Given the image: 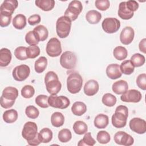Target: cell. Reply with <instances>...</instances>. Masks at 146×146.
<instances>
[{
    "instance_id": "6da1fadb",
    "label": "cell",
    "mask_w": 146,
    "mask_h": 146,
    "mask_svg": "<svg viewBox=\"0 0 146 146\" xmlns=\"http://www.w3.org/2000/svg\"><path fill=\"white\" fill-rule=\"evenodd\" d=\"M44 83L47 92L51 95H56L62 88V84L57 74L54 71H48L44 77Z\"/></svg>"
},
{
    "instance_id": "7a4b0ae2",
    "label": "cell",
    "mask_w": 146,
    "mask_h": 146,
    "mask_svg": "<svg viewBox=\"0 0 146 146\" xmlns=\"http://www.w3.org/2000/svg\"><path fill=\"white\" fill-rule=\"evenodd\" d=\"M128 116V108L125 106L120 105L116 108L115 113L112 116V124L117 128H123L126 125Z\"/></svg>"
},
{
    "instance_id": "3957f363",
    "label": "cell",
    "mask_w": 146,
    "mask_h": 146,
    "mask_svg": "<svg viewBox=\"0 0 146 146\" xmlns=\"http://www.w3.org/2000/svg\"><path fill=\"white\" fill-rule=\"evenodd\" d=\"M18 96V91L14 87H7L4 88L1 96V106L5 109L11 107L17 97Z\"/></svg>"
},
{
    "instance_id": "277c9868",
    "label": "cell",
    "mask_w": 146,
    "mask_h": 146,
    "mask_svg": "<svg viewBox=\"0 0 146 146\" xmlns=\"http://www.w3.org/2000/svg\"><path fill=\"white\" fill-rule=\"evenodd\" d=\"M71 21L67 17L63 15L59 17L56 22V31L60 38L67 37L70 34L71 27Z\"/></svg>"
},
{
    "instance_id": "5b68a950",
    "label": "cell",
    "mask_w": 146,
    "mask_h": 146,
    "mask_svg": "<svg viewBox=\"0 0 146 146\" xmlns=\"http://www.w3.org/2000/svg\"><path fill=\"white\" fill-rule=\"evenodd\" d=\"M83 85V79L77 72L70 74L67 79V88L71 94L78 93Z\"/></svg>"
},
{
    "instance_id": "8992f818",
    "label": "cell",
    "mask_w": 146,
    "mask_h": 146,
    "mask_svg": "<svg viewBox=\"0 0 146 146\" xmlns=\"http://www.w3.org/2000/svg\"><path fill=\"white\" fill-rule=\"evenodd\" d=\"M83 10V6L79 1H72L64 12V16L71 21H75Z\"/></svg>"
},
{
    "instance_id": "52a82bcc",
    "label": "cell",
    "mask_w": 146,
    "mask_h": 146,
    "mask_svg": "<svg viewBox=\"0 0 146 146\" xmlns=\"http://www.w3.org/2000/svg\"><path fill=\"white\" fill-rule=\"evenodd\" d=\"M77 58L75 53L70 51L64 52L60 57V64L62 67L67 70L74 68L76 64Z\"/></svg>"
},
{
    "instance_id": "ba28073f",
    "label": "cell",
    "mask_w": 146,
    "mask_h": 146,
    "mask_svg": "<svg viewBox=\"0 0 146 146\" xmlns=\"http://www.w3.org/2000/svg\"><path fill=\"white\" fill-rule=\"evenodd\" d=\"M22 136L27 142L32 141L36 138L38 136L36 124L32 121L26 122L24 124L22 132Z\"/></svg>"
},
{
    "instance_id": "9c48e42d",
    "label": "cell",
    "mask_w": 146,
    "mask_h": 146,
    "mask_svg": "<svg viewBox=\"0 0 146 146\" xmlns=\"http://www.w3.org/2000/svg\"><path fill=\"white\" fill-rule=\"evenodd\" d=\"M48 103L50 106L59 109H65L70 104L68 98L63 95L58 96L56 95H51L48 97Z\"/></svg>"
},
{
    "instance_id": "30bf717a",
    "label": "cell",
    "mask_w": 146,
    "mask_h": 146,
    "mask_svg": "<svg viewBox=\"0 0 146 146\" xmlns=\"http://www.w3.org/2000/svg\"><path fill=\"white\" fill-rule=\"evenodd\" d=\"M46 51L47 55L51 57H57L62 53L61 43L56 38H51L47 42Z\"/></svg>"
},
{
    "instance_id": "8fae6325",
    "label": "cell",
    "mask_w": 146,
    "mask_h": 146,
    "mask_svg": "<svg viewBox=\"0 0 146 146\" xmlns=\"http://www.w3.org/2000/svg\"><path fill=\"white\" fill-rule=\"evenodd\" d=\"M103 30L108 34H113L117 32L120 27V22L116 18H106L102 23Z\"/></svg>"
},
{
    "instance_id": "7c38bea8",
    "label": "cell",
    "mask_w": 146,
    "mask_h": 146,
    "mask_svg": "<svg viewBox=\"0 0 146 146\" xmlns=\"http://www.w3.org/2000/svg\"><path fill=\"white\" fill-rule=\"evenodd\" d=\"M30 68L26 64H21L16 66L13 70L12 75L14 80L22 82L26 80L29 76Z\"/></svg>"
},
{
    "instance_id": "4fadbf2b",
    "label": "cell",
    "mask_w": 146,
    "mask_h": 146,
    "mask_svg": "<svg viewBox=\"0 0 146 146\" xmlns=\"http://www.w3.org/2000/svg\"><path fill=\"white\" fill-rule=\"evenodd\" d=\"M18 2L17 0H6L3 2L0 7V14L11 17L18 7Z\"/></svg>"
},
{
    "instance_id": "5bb4252c",
    "label": "cell",
    "mask_w": 146,
    "mask_h": 146,
    "mask_svg": "<svg viewBox=\"0 0 146 146\" xmlns=\"http://www.w3.org/2000/svg\"><path fill=\"white\" fill-rule=\"evenodd\" d=\"M141 92L135 89L127 90L120 96L121 100L127 103H138L141 100Z\"/></svg>"
},
{
    "instance_id": "9a60e30c",
    "label": "cell",
    "mask_w": 146,
    "mask_h": 146,
    "mask_svg": "<svg viewBox=\"0 0 146 146\" xmlns=\"http://www.w3.org/2000/svg\"><path fill=\"white\" fill-rule=\"evenodd\" d=\"M129 126L132 131L138 134H144L146 132V121L143 119L133 117L129 121Z\"/></svg>"
},
{
    "instance_id": "2e32d148",
    "label": "cell",
    "mask_w": 146,
    "mask_h": 146,
    "mask_svg": "<svg viewBox=\"0 0 146 146\" xmlns=\"http://www.w3.org/2000/svg\"><path fill=\"white\" fill-rule=\"evenodd\" d=\"M113 139L117 144L124 146L132 145L134 143L133 138L124 131L117 132L114 135Z\"/></svg>"
},
{
    "instance_id": "e0dca14e",
    "label": "cell",
    "mask_w": 146,
    "mask_h": 146,
    "mask_svg": "<svg viewBox=\"0 0 146 146\" xmlns=\"http://www.w3.org/2000/svg\"><path fill=\"white\" fill-rule=\"evenodd\" d=\"M135 31L132 27L130 26L125 27L120 34V40L121 43L125 45L129 44L133 40Z\"/></svg>"
},
{
    "instance_id": "ac0fdd59",
    "label": "cell",
    "mask_w": 146,
    "mask_h": 146,
    "mask_svg": "<svg viewBox=\"0 0 146 146\" xmlns=\"http://www.w3.org/2000/svg\"><path fill=\"white\" fill-rule=\"evenodd\" d=\"M99 89L98 82L94 79L88 80L84 84L83 91L87 96H91L95 95Z\"/></svg>"
},
{
    "instance_id": "d6986e66",
    "label": "cell",
    "mask_w": 146,
    "mask_h": 146,
    "mask_svg": "<svg viewBox=\"0 0 146 146\" xmlns=\"http://www.w3.org/2000/svg\"><path fill=\"white\" fill-rule=\"evenodd\" d=\"M107 76L111 79H116L121 76L122 73L120 70V66L116 63L109 64L106 70Z\"/></svg>"
},
{
    "instance_id": "ffe728a7",
    "label": "cell",
    "mask_w": 146,
    "mask_h": 146,
    "mask_svg": "<svg viewBox=\"0 0 146 146\" xmlns=\"http://www.w3.org/2000/svg\"><path fill=\"white\" fill-rule=\"evenodd\" d=\"M119 17L122 19L128 20L132 18L134 15V13L131 11L126 6V2H121L119 6L117 11Z\"/></svg>"
},
{
    "instance_id": "44dd1931",
    "label": "cell",
    "mask_w": 146,
    "mask_h": 146,
    "mask_svg": "<svg viewBox=\"0 0 146 146\" xmlns=\"http://www.w3.org/2000/svg\"><path fill=\"white\" fill-rule=\"evenodd\" d=\"M33 33L38 41H44L48 37V31L47 29L43 25H38L33 30Z\"/></svg>"
},
{
    "instance_id": "7402d4cb",
    "label": "cell",
    "mask_w": 146,
    "mask_h": 146,
    "mask_svg": "<svg viewBox=\"0 0 146 146\" xmlns=\"http://www.w3.org/2000/svg\"><path fill=\"white\" fill-rule=\"evenodd\" d=\"M12 54L10 50L7 48H2L0 50V66L6 67L10 63Z\"/></svg>"
},
{
    "instance_id": "603a6c76",
    "label": "cell",
    "mask_w": 146,
    "mask_h": 146,
    "mask_svg": "<svg viewBox=\"0 0 146 146\" xmlns=\"http://www.w3.org/2000/svg\"><path fill=\"white\" fill-rule=\"evenodd\" d=\"M128 89V83L124 80H120L114 82L112 86V90L116 94L120 95L124 93Z\"/></svg>"
},
{
    "instance_id": "cb8c5ba5",
    "label": "cell",
    "mask_w": 146,
    "mask_h": 146,
    "mask_svg": "<svg viewBox=\"0 0 146 146\" xmlns=\"http://www.w3.org/2000/svg\"><path fill=\"white\" fill-rule=\"evenodd\" d=\"M109 119L108 116L103 113L98 115L94 119V124L96 128L98 129L105 128L108 124Z\"/></svg>"
},
{
    "instance_id": "d4e9b609",
    "label": "cell",
    "mask_w": 146,
    "mask_h": 146,
    "mask_svg": "<svg viewBox=\"0 0 146 146\" xmlns=\"http://www.w3.org/2000/svg\"><path fill=\"white\" fill-rule=\"evenodd\" d=\"M101 13L95 10H90L86 14V19L90 24L95 25L98 23L101 20Z\"/></svg>"
},
{
    "instance_id": "484cf974",
    "label": "cell",
    "mask_w": 146,
    "mask_h": 146,
    "mask_svg": "<svg viewBox=\"0 0 146 146\" xmlns=\"http://www.w3.org/2000/svg\"><path fill=\"white\" fill-rule=\"evenodd\" d=\"M35 3L43 11H48L54 7L55 2L54 0H36Z\"/></svg>"
},
{
    "instance_id": "4316f807",
    "label": "cell",
    "mask_w": 146,
    "mask_h": 146,
    "mask_svg": "<svg viewBox=\"0 0 146 146\" xmlns=\"http://www.w3.org/2000/svg\"><path fill=\"white\" fill-rule=\"evenodd\" d=\"M38 138L41 143H48L52 139V132L48 128H44L38 133Z\"/></svg>"
},
{
    "instance_id": "83f0119b",
    "label": "cell",
    "mask_w": 146,
    "mask_h": 146,
    "mask_svg": "<svg viewBox=\"0 0 146 146\" xmlns=\"http://www.w3.org/2000/svg\"><path fill=\"white\" fill-rule=\"evenodd\" d=\"M72 113L76 116H82L87 111V106L82 102H76L71 107Z\"/></svg>"
},
{
    "instance_id": "f1b7e54d",
    "label": "cell",
    "mask_w": 146,
    "mask_h": 146,
    "mask_svg": "<svg viewBox=\"0 0 146 146\" xmlns=\"http://www.w3.org/2000/svg\"><path fill=\"white\" fill-rule=\"evenodd\" d=\"M26 25V18L22 14H19L15 15L13 19V26L18 30L23 29Z\"/></svg>"
},
{
    "instance_id": "f546056e",
    "label": "cell",
    "mask_w": 146,
    "mask_h": 146,
    "mask_svg": "<svg viewBox=\"0 0 146 146\" xmlns=\"http://www.w3.org/2000/svg\"><path fill=\"white\" fill-rule=\"evenodd\" d=\"M18 112L14 109L6 110L3 114V119L7 123H13L18 119Z\"/></svg>"
},
{
    "instance_id": "4dcf8cb0",
    "label": "cell",
    "mask_w": 146,
    "mask_h": 146,
    "mask_svg": "<svg viewBox=\"0 0 146 146\" xmlns=\"http://www.w3.org/2000/svg\"><path fill=\"white\" fill-rule=\"evenodd\" d=\"M64 122V115L59 112L53 113L51 116V123L52 126L55 127H60L62 126Z\"/></svg>"
},
{
    "instance_id": "1f68e13d",
    "label": "cell",
    "mask_w": 146,
    "mask_h": 146,
    "mask_svg": "<svg viewBox=\"0 0 146 146\" xmlns=\"http://www.w3.org/2000/svg\"><path fill=\"white\" fill-rule=\"evenodd\" d=\"M120 70L121 73L129 75L133 72L135 67L130 60H125L121 63Z\"/></svg>"
},
{
    "instance_id": "d6a6232c",
    "label": "cell",
    "mask_w": 146,
    "mask_h": 146,
    "mask_svg": "<svg viewBox=\"0 0 146 146\" xmlns=\"http://www.w3.org/2000/svg\"><path fill=\"white\" fill-rule=\"evenodd\" d=\"M73 129L76 134L81 135L85 134L88 131V126L86 123L81 120L75 121L73 125Z\"/></svg>"
},
{
    "instance_id": "836d02e7",
    "label": "cell",
    "mask_w": 146,
    "mask_h": 146,
    "mask_svg": "<svg viewBox=\"0 0 146 146\" xmlns=\"http://www.w3.org/2000/svg\"><path fill=\"white\" fill-rule=\"evenodd\" d=\"M47 65V59L45 56H40L36 60L34 64L35 71L37 73L43 72L46 68Z\"/></svg>"
},
{
    "instance_id": "e575fe53",
    "label": "cell",
    "mask_w": 146,
    "mask_h": 146,
    "mask_svg": "<svg viewBox=\"0 0 146 146\" xmlns=\"http://www.w3.org/2000/svg\"><path fill=\"white\" fill-rule=\"evenodd\" d=\"M113 55L116 59L122 60L127 57L128 51L124 47L117 46L113 49Z\"/></svg>"
},
{
    "instance_id": "d590c367",
    "label": "cell",
    "mask_w": 146,
    "mask_h": 146,
    "mask_svg": "<svg viewBox=\"0 0 146 146\" xmlns=\"http://www.w3.org/2000/svg\"><path fill=\"white\" fill-rule=\"evenodd\" d=\"M96 143L95 139L92 137L90 132H86L82 139L79 140L78 143V146H93Z\"/></svg>"
},
{
    "instance_id": "8d00e7d4",
    "label": "cell",
    "mask_w": 146,
    "mask_h": 146,
    "mask_svg": "<svg viewBox=\"0 0 146 146\" xmlns=\"http://www.w3.org/2000/svg\"><path fill=\"white\" fill-rule=\"evenodd\" d=\"M58 139L61 143L68 142L72 138V134L70 129L63 128L58 133Z\"/></svg>"
},
{
    "instance_id": "74e56055",
    "label": "cell",
    "mask_w": 146,
    "mask_h": 146,
    "mask_svg": "<svg viewBox=\"0 0 146 146\" xmlns=\"http://www.w3.org/2000/svg\"><path fill=\"white\" fill-rule=\"evenodd\" d=\"M130 60L131 61L134 67H139L144 64L145 62V58L144 56L141 55V54L136 53L131 56Z\"/></svg>"
},
{
    "instance_id": "f35d334b",
    "label": "cell",
    "mask_w": 146,
    "mask_h": 146,
    "mask_svg": "<svg viewBox=\"0 0 146 146\" xmlns=\"http://www.w3.org/2000/svg\"><path fill=\"white\" fill-rule=\"evenodd\" d=\"M102 101L105 106L107 107H113L116 104L117 99L113 95L110 93H106L103 96Z\"/></svg>"
},
{
    "instance_id": "ab89813d",
    "label": "cell",
    "mask_w": 146,
    "mask_h": 146,
    "mask_svg": "<svg viewBox=\"0 0 146 146\" xmlns=\"http://www.w3.org/2000/svg\"><path fill=\"white\" fill-rule=\"evenodd\" d=\"M40 48L36 45L30 46L27 47L26 54L28 58L34 59L40 54Z\"/></svg>"
},
{
    "instance_id": "60d3db41",
    "label": "cell",
    "mask_w": 146,
    "mask_h": 146,
    "mask_svg": "<svg viewBox=\"0 0 146 146\" xmlns=\"http://www.w3.org/2000/svg\"><path fill=\"white\" fill-rule=\"evenodd\" d=\"M27 47L25 46H19L15 48L14 50L15 56L20 60H24L28 59L26 54Z\"/></svg>"
},
{
    "instance_id": "b9f144b4",
    "label": "cell",
    "mask_w": 146,
    "mask_h": 146,
    "mask_svg": "<svg viewBox=\"0 0 146 146\" xmlns=\"http://www.w3.org/2000/svg\"><path fill=\"white\" fill-rule=\"evenodd\" d=\"M97 141L100 144H107L110 141L111 137L108 132L106 131H100L97 133Z\"/></svg>"
},
{
    "instance_id": "7bdbcfd3",
    "label": "cell",
    "mask_w": 146,
    "mask_h": 146,
    "mask_svg": "<svg viewBox=\"0 0 146 146\" xmlns=\"http://www.w3.org/2000/svg\"><path fill=\"white\" fill-rule=\"evenodd\" d=\"M34 94V88L31 85H25L21 90V95L23 98L26 99L32 98Z\"/></svg>"
},
{
    "instance_id": "ee69618b",
    "label": "cell",
    "mask_w": 146,
    "mask_h": 146,
    "mask_svg": "<svg viewBox=\"0 0 146 146\" xmlns=\"http://www.w3.org/2000/svg\"><path fill=\"white\" fill-rule=\"evenodd\" d=\"M48 97L45 95H39L35 98V103L40 107L46 108L50 106L48 103Z\"/></svg>"
},
{
    "instance_id": "f6af8a7d",
    "label": "cell",
    "mask_w": 146,
    "mask_h": 146,
    "mask_svg": "<svg viewBox=\"0 0 146 146\" xmlns=\"http://www.w3.org/2000/svg\"><path fill=\"white\" fill-rule=\"evenodd\" d=\"M25 113L28 117L35 119L38 117L39 115V111L35 106H29L26 108Z\"/></svg>"
},
{
    "instance_id": "bcb514c9",
    "label": "cell",
    "mask_w": 146,
    "mask_h": 146,
    "mask_svg": "<svg viewBox=\"0 0 146 146\" xmlns=\"http://www.w3.org/2000/svg\"><path fill=\"white\" fill-rule=\"evenodd\" d=\"M25 40L26 42L30 46L37 45L39 43V42L34 35L33 31H30L26 34Z\"/></svg>"
},
{
    "instance_id": "7dc6e473",
    "label": "cell",
    "mask_w": 146,
    "mask_h": 146,
    "mask_svg": "<svg viewBox=\"0 0 146 146\" xmlns=\"http://www.w3.org/2000/svg\"><path fill=\"white\" fill-rule=\"evenodd\" d=\"M95 7L101 11L107 10L110 6V2L108 0H97L95 2Z\"/></svg>"
},
{
    "instance_id": "c3c4849f",
    "label": "cell",
    "mask_w": 146,
    "mask_h": 146,
    "mask_svg": "<svg viewBox=\"0 0 146 146\" xmlns=\"http://www.w3.org/2000/svg\"><path fill=\"white\" fill-rule=\"evenodd\" d=\"M136 81L139 88L143 90H146V74L145 73L139 75Z\"/></svg>"
},
{
    "instance_id": "681fc988",
    "label": "cell",
    "mask_w": 146,
    "mask_h": 146,
    "mask_svg": "<svg viewBox=\"0 0 146 146\" xmlns=\"http://www.w3.org/2000/svg\"><path fill=\"white\" fill-rule=\"evenodd\" d=\"M12 16L7 17L0 14V26L2 27H5L9 26L11 22Z\"/></svg>"
},
{
    "instance_id": "f907efd6",
    "label": "cell",
    "mask_w": 146,
    "mask_h": 146,
    "mask_svg": "<svg viewBox=\"0 0 146 146\" xmlns=\"http://www.w3.org/2000/svg\"><path fill=\"white\" fill-rule=\"evenodd\" d=\"M40 21L41 18L39 14H33L29 17L27 20L29 24L31 26H34L36 24H38L40 23Z\"/></svg>"
},
{
    "instance_id": "816d5d0a",
    "label": "cell",
    "mask_w": 146,
    "mask_h": 146,
    "mask_svg": "<svg viewBox=\"0 0 146 146\" xmlns=\"http://www.w3.org/2000/svg\"><path fill=\"white\" fill-rule=\"evenodd\" d=\"M126 6L131 11L134 13L138 9L139 5L136 1L130 0L126 2Z\"/></svg>"
},
{
    "instance_id": "f5cc1de1",
    "label": "cell",
    "mask_w": 146,
    "mask_h": 146,
    "mask_svg": "<svg viewBox=\"0 0 146 146\" xmlns=\"http://www.w3.org/2000/svg\"><path fill=\"white\" fill-rule=\"evenodd\" d=\"M139 48L141 52L144 54L146 53V39L143 38L140 40L139 44Z\"/></svg>"
}]
</instances>
